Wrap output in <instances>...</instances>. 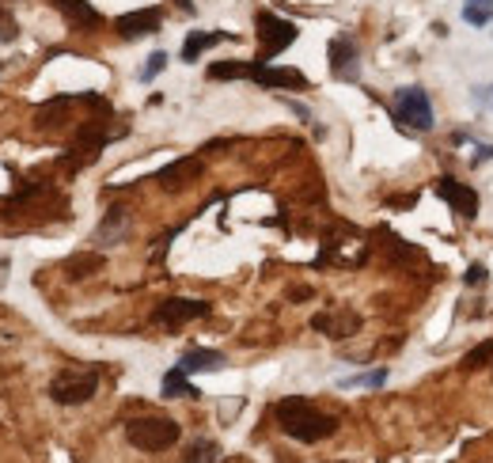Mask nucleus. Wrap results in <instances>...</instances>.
<instances>
[{"label": "nucleus", "mask_w": 493, "mask_h": 463, "mask_svg": "<svg viewBox=\"0 0 493 463\" xmlns=\"http://www.w3.org/2000/svg\"><path fill=\"white\" fill-rule=\"evenodd\" d=\"M198 175H201V159L183 156V159H174V164H167L164 171H156V183L164 190H183L186 183H194Z\"/></svg>", "instance_id": "14"}, {"label": "nucleus", "mask_w": 493, "mask_h": 463, "mask_svg": "<svg viewBox=\"0 0 493 463\" xmlns=\"http://www.w3.org/2000/svg\"><path fill=\"white\" fill-rule=\"evenodd\" d=\"M99 380L103 373L95 364H72V369H61L50 380V399L57 407H84L99 391Z\"/></svg>", "instance_id": "2"}, {"label": "nucleus", "mask_w": 493, "mask_h": 463, "mask_svg": "<svg viewBox=\"0 0 493 463\" xmlns=\"http://www.w3.org/2000/svg\"><path fill=\"white\" fill-rule=\"evenodd\" d=\"M391 110H395V122H403L406 130H413V133H429V130L437 125V118H433V103H429V91L418 88V84H410V88H399V91H395Z\"/></svg>", "instance_id": "4"}, {"label": "nucleus", "mask_w": 493, "mask_h": 463, "mask_svg": "<svg viewBox=\"0 0 493 463\" xmlns=\"http://www.w3.org/2000/svg\"><path fill=\"white\" fill-rule=\"evenodd\" d=\"M387 369L379 364V369H369V373H353V376H342L338 380V388L342 391H353V388H369V391H376V388H384L387 384Z\"/></svg>", "instance_id": "19"}, {"label": "nucleus", "mask_w": 493, "mask_h": 463, "mask_svg": "<svg viewBox=\"0 0 493 463\" xmlns=\"http://www.w3.org/2000/svg\"><path fill=\"white\" fill-rule=\"evenodd\" d=\"M251 80H254V84H262V88H304V84H308L304 73L277 69V65H262V61H254V65H251Z\"/></svg>", "instance_id": "13"}, {"label": "nucleus", "mask_w": 493, "mask_h": 463, "mask_svg": "<svg viewBox=\"0 0 493 463\" xmlns=\"http://www.w3.org/2000/svg\"><path fill=\"white\" fill-rule=\"evenodd\" d=\"M254 61H217L209 65V80H251Z\"/></svg>", "instance_id": "22"}, {"label": "nucleus", "mask_w": 493, "mask_h": 463, "mask_svg": "<svg viewBox=\"0 0 493 463\" xmlns=\"http://www.w3.org/2000/svg\"><path fill=\"white\" fill-rule=\"evenodd\" d=\"M330 73L338 80H349V84L361 80V54H357V42L349 35L330 39Z\"/></svg>", "instance_id": "8"}, {"label": "nucleus", "mask_w": 493, "mask_h": 463, "mask_svg": "<svg viewBox=\"0 0 493 463\" xmlns=\"http://www.w3.org/2000/svg\"><path fill=\"white\" fill-rule=\"evenodd\" d=\"M463 20L471 27H486L493 20V8H479V4H463Z\"/></svg>", "instance_id": "25"}, {"label": "nucleus", "mask_w": 493, "mask_h": 463, "mask_svg": "<svg viewBox=\"0 0 493 463\" xmlns=\"http://www.w3.org/2000/svg\"><path fill=\"white\" fill-rule=\"evenodd\" d=\"M160 8H140V12H125L115 20V30L122 39H145V35H156L160 30Z\"/></svg>", "instance_id": "10"}, {"label": "nucleus", "mask_w": 493, "mask_h": 463, "mask_svg": "<svg viewBox=\"0 0 493 463\" xmlns=\"http://www.w3.org/2000/svg\"><path fill=\"white\" fill-rule=\"evenodd\" d=\"M232 39H235L232 30H190L186 42H183V61L186 65H194L205 50H213V46H220V42H232Z\"/></svg>", "instance_id": "16"}, {"label": "nucleus", "mask_w": 493, "mask_h": 463, "mask_svg": "<svg viewBox=\"0 0 493 463\" xmlns=\"http://www.w3.org/2000/svg\"><path fill=\"white\" fill-rule=\"evenodd\" d=\"M296 23L293 20H281L277 12H259V42H262V50L254 61H262V65H269L277 54H285L289 46L296 42Z\"/></svg>", "instance_id": "5"}, {"label": "nucleus", "mask_w": 493, "mask_h": 463, "mask_svg": "<svg viewBox=\"0 0 493 463\" xmlns=\"http://www.w3.org/2000/svg\"><path fill=\"white\" fill-rule=\"evenodd\" d=\"M174 4H179L183 12H194V0H174Z\"/></svg>", "instance_id": "30"}, {"label": "nucleus", "mask_w": 493, "mask_h": 463, "mask_svg": "<svg viewBox=\"0 0 493 463\" xmlns=\"http://www.w3.org/2000/svg\"><path fill=\"white\" fill-rule=\"evenodd\" d=\"M209 312H213L209 300L167 296V300H160V304H156L152 323H160V327H167V330H179V327H186V323H194V319H205Z\"/></svg>", "instance_id": "6"}, {"label": "nucleus", "mask_w": 493, "mask_h": 463, "mask_svg": "<svg viewBox=\"0 0 493 463\" xmlns=\"http://www.w3.org/2000/svg\"><path fill=\"white\" fill-rule=\"evenodd\" d=\"M467 4H479V8H493V0H467Z\"/></svg>", "instance_id": "31"}, {"label": "nucleus", "mask_w": 493, "mask_h": 463, "mask_svg": "<svg viewBox=\"0 0 493 463\" xmlns=\"http://www.w3.org/2000/svg\"><path fill=\"white\" fill-rule=\"evenodd\" d=\"M8 270H12V262L0 259V289H4V281H8Z\"/></svg>", "instance_id": "29"}, {"label": "nucleus", "mask_w": 493, "mask_h": 463, "mask_svg": "<svg viewBox=\"0 0 493 463\" xmlns=\"http://www.w3.org/2000/svg\"><path fill=\"white\" fill-rule=\"evenodd\" d=\"M125 441L140 452H167L183 441V425L174 418H156V414H145V418L125 422Z\"/></svg>", "instance_id": "3"}, {"label": "nucleus", "mask_w": 493, "mask_h": 463, "mask_svg": "<svg viewBox=\"0 0 493 463\" xmlns=\"http://www.w3.org/2000/svg\"><path fill=\"white\" fill-rule=\"evenodd\" d=\"M493 159V145H479V141H474V156H471V164L474 167H482V164H489Z\"/></svg>", "instance_id": "26"}, {"label": "nucleus", "mask_w": 493, "mask_h": 463, "mask_svg": "<svg viewBox=\"0 0 493 463\" xmlns=\"http://www.w3.org/2000/svg\"><path fill=\"white\" fill-rule=\"evenodd\" d=\"M289 110H293V115H296L300 122H311V110H308V107H300V103H293V99H289Z\"/></svg>", "instance_id": "28"}, {"label": "nucleus", "mask_w": 493, "mask_h": 463, "mask_svg": "<svg viewBox=\"0 0 493 463\" xmlns=\"http://www.w3.org/2000/svg\"><path fill=\"white\" fill-rule=\"evenodd\" d=\"M130 210H122V205H115V210H106L103 220H99V228H95V244L99 247H115L122 244L125 236H130Z\"/></svg>", "instance_id": "12"}, {"label": "nucleus", "mask_w": 493, "mask_h": 463, "mask_svg": "<svg viewBox=\"0 0 493 463\" xmlns=\"http://www.w3.org/2000/svg\"><path fill=\"white\" fill-rule=\"evenodd\" d=\"M50 4L65 15V23H72V30H95L103 27V15L95 12L88 0H50Z\"/></svg>", "instance_id": "15"}, {"label": "nucleus", "mask_w": 493, "mask_h": 463, "mask_svg": "<svg viewBox=\"0 0 493 463\" xmlns=\"http://www.w3.org/2000/svg\"><path fill=\"white\" fill-rule=\"evenodd\" d=\"M489 99H493V88H489Z\"/></svg>", "instance_id": "32"}, {"label": "nucleus", "mask_w": 493, "mask_h": 463, "mask_svg": "<svg viewBox=\"0 0 493 463\" xmlns=\"http://www.w3.org/2000/svg\"><path fill=\"white\" fill-rule=\"evenodd\" d=\"M467 285H486V266L482 262H474L471 270H467V278H463Z\"/></svg>", "instance_id": "27"}, {"label": "nucleus", "mask_w": 493, "mask_h": 463, "mask_svg": "<svg viewBox=\"0 0 493 463\" xmlns=\"http://www.w3.org/2000/svg\"><path fill=\"white\" fill-rule=\"evenodd\" d=\"M160 395H164V399H198L201 391L190 384V376L179 369V364H174V369L164 373V380H160Z\"/></svg>", "instance_id": "18"}, {"label": "nucleus", "mask_w": 493, "mask_h": 463, "mask_svg": "<svg viewBox=\"0 0 493 463\" xmlns=\"http://www.w3.org/2000/svg\"><path fill=\"white\" fill-rule=\"evenodd\" d=\"M274 418H277V429L285 437H293L300 444H319V441H330L338 433V414H327L311 403L304 395H285L281 403L274 407Z\"/></svg>", "instance_id": "1"}, {"label": "nucleus", "mask_w": 493, "mask_h": 463, "mask_svg": "<svg viewBox=\"0 0 493 463\" xmlns=\"http://www.w3.org/2000/svg\"><path fill=\"white\" fill-rule=\"evenodd\" d=\"M311 330L327 334V339H353L361 330V315L353 308H330L311 319Z\"/></svg>", "instance_id": "9"}, {"label": "nucleus", "mask_w": 493, "mask_h": 463, "mask_svg": "<svg viewBox=\"0 0 493 463\" xmlns=\"http://www.w3.org/2000/svg\"><path fill=\"white\" fill-rule=\"evenodd\" d=\"M220 444L209 441V437H198V441H190L186 444V452H183V463H220Z\"/></svg>", "instance_id": "20"}, {"label": "nucleus", "mask_w": 493, "mask_h": 463, "mask_svg": "<svg viewBox=\"0 0 493 463\" xmlns=\"http://www.w3.org/2000/svg\"><path fill=\"white\" fill-rule=\"evenodd\" d=\"M489 369H493V364H489Z\"/></svg>", "instance_id": "33"}, {"label": "nucleus", "mask_w": 493, "mask_h": 463, "mask_svg": "<svg viewBox=\"0 0 493 463\" xmlns=\"http://www.w3.org/2000/svg\"><path fill=\"white\" fill-rule=\"evenodd\" d=\"M489 364H493V342H482L463 357V373H479V369H489Z\"/></svg>", "instance_id": "24"}, {"label": "nucleus", "mask_w": 493, "mask_h": 463, "mask_svg": "<svg viewBox=\"0 0 493 463\" xmlns=\"http://www.w3.org/2000/svg\"><path fill=\"white\" fill-rule=\"evenodd\" d=\"M95 270H103V254H76V259L65 262L69 281H84V278L95 274Z\"/></svg>", "instance_id": "21"}, {"label": "nucleus", "mask_w": 493, "mask_h": 463, "mask_svg": "<svg viewBox=\"0 0 493 463\" xmlns=\"http://www.w3.org/2000/svg\"><path fill=\"white\" fill-rule=\"evenodd\" d=\"M228 364V357L220 354V349H186V354L179 357V369L186 373V376H194V373H217V369H225Z\"/></svg>", "instance_id": "17"}, {"label": "nucleus", "mask_w": 493, "mask_h": 463, "mask_svg": "<svg viewBox=\"0 0 493 463\" xmlns=\"http://www.w3.org/2000/svg\"><path fill=\"white\" fill-rule=\"evenodd\" d=\"M437 194L452 205V213L467 217V220L479 217V190H474V186L452 179V175H444V179H437Z\"/></svg>", "instance_id": "7"}, {"label": "nucleus", "mask_w": 493, "mask_h": 463, "mask_svg": "<svg viewBox=\"0 0 493 463\" xmlns=\"http://www.w3.org/2000/svg\"><path fill=\"white\" fill-rule=\"evenodd\" d=\"M110 141V133L103 130L99 122H91V125H84L81 130V137H76V145H72V152L76 156H69V167H88L95 156L103 152V145Z\"/></svg>", "instance_id": "11"}, {"label": "nucleus", "mask_w": 493, "mask_h": 463, "mask_svg": "<svg viewBox=\"0 0 493 463\" xmlns=\"http://www.w3.org/2000/svg\"><path fill=\"white\" fill-rule=\"evenodd\" d=\"M167 61H171V57H167L164 50H152V54L145 57V65L137 69V80H140V84H152V80L167 69Z\"/></svg>", "instance_id": "23"}]
</instances>
